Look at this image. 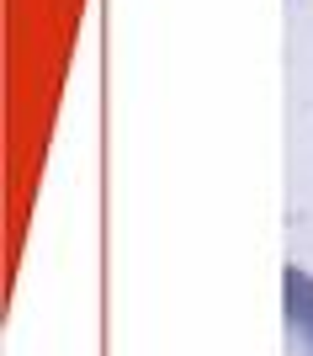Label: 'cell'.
<instances>
[{
    "label": "cell",
    "instance_id": "obj_1",
    "mask_svg": "<svg viewBox=\"0 0 313 356\" xmlns=\"http://www.w3.org/2000/svg\"><path fill=\"white\" fill-rule=\"evenodd\" d=\"M287 356H313V277L298 266H287Z\"/></svg>",
    "mask_w": 313,
    "mask_h": 356
}]
</instances>
